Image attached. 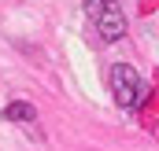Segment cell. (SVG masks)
<instances>
[{
    "mask_svg": "<svg viewBox=\"0 0 159 151\" xmlns=\"http://www.w3.org/2000/svg\"><path fill=\"white\" fill-rule=\"evenodd\" d=\"M111 92H115L119 107H126V111L141 107L144 85H141V77H137V70H133L129 63H115V67H111Z\"/></svg>",
    "mask_w": 159,
    "mask_h": 151,
    "instance_id": "2",
    "label": "cell"
},
{
    "mask_svg": "<svg viewBox=\"0 0 159 151\" xmlns=\"http://www.w3.org/2000/svg\"><path fill=\"white\" fill-rule=\"evenodd\" d=\"M85 19L96 26V33L104 41H122L126 37V15H122L119 0H81Z\"/></svg>",
    "mask_w": 159,
    "mask_h": 151,
    "instance_id": "1",
    "label": "cell"
},
{
    "mask_svg": "<svg viewBox=\"0 0 159 151\" xmlns=\"http://www.w3.org/2000/svg\"><path fill=\"white\" fill-rule=\"evenodd\" d=\"M4 118H7V122H34L37 111H34L30 103H22V100H11V103L4 107Z\"/></svg>",
    "mask_w": 159,
    "mask_h": 151,
    "instance_id": "3",
    "label": "cell"
}]
</instances>
